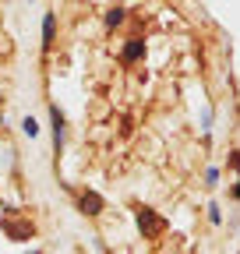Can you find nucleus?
<instances>
[{
  "instance_id": "obj_6",
  "label": "nucleus",
  "mask_w": 240,
  "mask_h": 254,
  "mask_svg": "<svg viewBox=\"0 0 240 254\" xmlns=\"http://www.w3.org/2000/svg\"><path fill=\"white\" fill-rule=\"evenodd\" d=\"M81 212H85V215H99V212H103V198L96 194V190L81 194Z\"/></svg>"
},
{
  "instance_id": "obj_10",
  "label": "nucleus",
  "mask_w": 240,
  "mask_h": 254,
  "mask_svg": "<svg viewBox=\"0 0 240 254\" xmlns=\"http://www.w3.org/2000/svg\"><path fill=\"white\" fill-rule=\"evenodd\" d=\"M208 222H212V226H219V222H223V212H219V205H208Z\"/></svg>"
},
{
  "instance_id": "obj_5",
  "label": "nucleus",
  "mask_w": 240,
  "mask_h": 254,
  "mask_svg": "<svg viewBox=\"0 0 240 254\" xmlns=\"http://www.w3.org/2000/svg\"><path fill=\"white\" fill-rule=\"evenodd\" d=\"M120 57H124V64H138V60L145 57V43H141V39H127V46H124V53H120Z\"/></svg>"
},
{
  "instance_id": "obj_8",
  "label": "nucleus",
  "mask_w": 240,
  "mask_h": 254,
  "mask_svg": "<svg viewBox=\"0 0 240 254\" xmlns=\"http://www.w3.org/2000/svg\"><path fill=\"white\" fill-rule=\"evenodd\" d=\"M120 21H124V7H113V11L106 14V25L113 28V25H120Z\"/></svg>"
},
{
  "instance_id": "obj_1",
  "label": "nucleus",
  "mask_w": 240,
  "mask_h": 254,
  "mask_svg": "<svg viewBox=\"0 0 240 254\" xmlns=\"http://www.w3.org/2000/svg\"><path fill=\"white\" fill-rule=\"evenodd\" d=\"M138 226H141V233H145V237H159V233L166 230V219H163V215H156L152 208H138Z\"/></svg>"
},
{
  "instance_id": "obj_2",
  "label": "nucleus",
  "mask_w": 240,
  "mask_h": 254,
  "mask_svg": "<svg viewBox=\"0 0 240 254\" xmlns=\"http://www.w3.org/2000/svg\"><path fill=\"white\" fill-rule=\"evenodd\" d=\"M4 230H7V237L11 240H32V233H36V226H32V222H4Z\"/></svg>"
},
{
  "instance_id": "obj_9",
  "label": "nucleus",
  "mask_w": 240,
  "mask_h": 254,
  "mask_svg": "<svg viewBox=\"0 0 240 254\" xmlns=\"http://www.w3.org/2000/svg\"><path fill=\"white\" fill-rule=\"evenodd\" d=\"M230 163H233V170L240 173V152H230ZM233 198H240V184L233 187Z\"/></svg>"
},
{
  "instance_id": "obj_11",
  "label": "nucleus",
  "mask_w": 240,
  "mask_h": 254,
  "mask_svg": "<svg viewBox=\"0 0 240 254\" xmlns=\"http://www.w3.org/2000/svg\"><path fill=\"white\" fill-rule=\"evenodd\" d=\"M205 180H208V187H216V184H219V170L212 166V170H208V173H205Z\"/></svg>"
},
{
  "instance_id": "obj_4",
  "label": "nucleus",
  "mask_w": 240,
  "mask_h": 254,
  "mask_svg": "<svg viewBox=\"0 0 240 254\" xmlns=\"http://www.w3.org/2000/svg\"><path fill=\"white\" fill-rule=\"evenodd\" d=\"M50 120H53V148L60 152V145H64V113L57 106H50Z\"/></svg>"
},
{
  "instance_id": "obj_7",
  "label": "nucleus",
  "mask_w": 240,
  "mask_h": 254,
  "mask_svg": "<svg viewBox=\"0 0 240 254\" xmlns=\"http://www.w3.org/2000/svg\"><path fill=\"white\" fill-rule=\"evenodd\" d=\"M21 131H25L28 138H36V134H39V124H36L32 117H25V120H21Z\"/></svg>"
},
{
  "instance_id": "obj_3",
  "label": "nucleus",
  "mask_w": 240,
  "mask_h": 254,
  "mask_svg": "<svg viewBox=\"0 0 240 254\" xmlns=\"http://www.w3.org/2000/svg\"><path fill=\"white\" fill-rule=\"evenodd\" d=\"M53 43H57V14L46 11L43 14V50H53Z\"/></svg>"
}]
</instances>
